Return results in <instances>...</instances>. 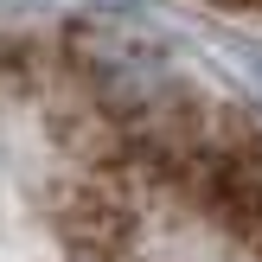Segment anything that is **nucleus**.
Returning <instances> with one entry per match:
<instances>
[{
    "label": "nucleus",
    "mask_w": 262,
    "mask_h": 262,
    "mask_svg": "<svg viewBox=\"0 0 262 262\" xmlns=\"http://www.w3.org/2000/svg\"><path fill=\"white\" fill-rule=\"evenodd\" d=\"M0 262H262V154L90 58L0 51Z\"/></svg>",
    "instance_id": "nucleus-1"
},
{
    "label": "nucleus",
    "mask_w": 262,
    "mask_h": 262,
    "mask_svg": "<svg viewBox=\"0 0 262 262\" xmlns=\"http://www.w3.org/2000/svg\"><path fill=\"white\" fill-rule=\"evenodd\" d=\"M224 7H243V13H262V0H224Z\"/></svg>",
    "instance_id": "nucleus-2"
}]
</instances>
